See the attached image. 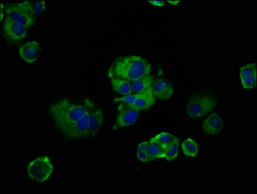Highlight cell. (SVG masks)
<instances>
[{
	"label": "cell",
	"mask_w": 257,
	"mask_h": 194,
	"mask_svg": "<svg viewBox=\"0 0 257 194\" xmlns=\"http://www.w3.org/2000/svg\"><path fill=\"white\" fill-rule=\"evenodd\" d=\"M96 108L95 105L88 99L80 101L62 99L53 103L49 111L56 127L64 132Z\"/></svg>",
	"instance_id": "6da1fadb"
},
{
	"label": "cell",
	"mask_w": 257,
	"mask_h": 194,
	"mask_svg": "<svg viewBox=\"0 0 257 194\" xmlns=\"http://www.w3.org/2000/svg\"><path fill=\"white\" fill-rule=\"evenodd\" d=\"M108 71L109 78L118 77L133 82L150 74L152 66L141 56H127L117 58Z\"/></svg>",
	"instance_id": "7a4b0ae2"
},
{
	"label": "cell",
	"mask_w": 257,
	"mask_h": 194,
	"mask_svg": "<svg viewBox=\"0 0 257 194\" xmlns=\"http://www.w3.org/2000/svg\"><path fill=\"white\" fill-rule=\"evenodd\" d=\"M104 123V115L101 108H96L88 112L72 127L62 132L71 139L86 138L94 136Z\"/></svg>",
	"instance_id": "3957f363"
},
{
	"label": "cell",
	"mask_w": 257,
	"mask_h": 194,
	"mask_svg": "<svg viewBox=\"0 0 257 194\" xmlns=\"http://www.w3.org/2000/svg\"><path fill=\"white\" fill-rule=\"evenodd\" d=\"M8 17L29 30L35 23V16L31 10L30 1L12 4L5 7Z\"/></svg>",
	"instance_id": "277c9868"
},
{
	"label": "cell",
	"mask_w": 257,
	"mask_h": 194,
	"mask_svg": "<svg viewBox=\"0 0 257 194\" xmlns=\"http://www.w3.org/2000/svg\"><path fill=\"white\" fill-rule=\"evenodd\" d=\"M215 97L204 92H197L191 97L187 105L186 111L189 116L200 118L211 112L216 107Z\"/></svg>",
	"instance_id": "5b68a950"
},
{
	"label": "cell",
	"mask_w": 257,
	"mask_h": 194,
	"mask_svg": "<svg viewBox=\"0 0 257 194\" xmlns=\"http://www.w3.org/2000/svg\"><path fill=\"white\" fill-rule=\"evenodd\" d=\"M29 177L33 181L46 182L53 174L54 167L48 157L43 156L37 158L28 164Z\"/></svg>",
	"instance_id": "8992f818"
},
{
	"label": "cell",
	"mask_w": 257,
	"mask_h": 194,
	"mask_svg": "<svg viewBox=\"0 0 257 194\" xmlns=\"http://www.w3.org/2000/svg\"><path fill=\"white\" fill-rule=\"evenodd\" d=\"M140 111L141 110L132 105L121 103L117 109L116 123L113 126V130L134 125L139 118Z\"/></svg>",
	"instance_id": "52a82bcc"
},
{
	"label": "cell",
	"mask_w": 257,
	"mask_h": 194,
	"mask_svg": "<svg viewBox=\"0 0 257 194\" xmlns=\"http://www.w3.org/2000/svg\"><path fill=\"white\" fill-rule=\"evenodd\" d=\"M28 29L7 17L2 27L4 37L9 41L19 42L28 35Z\"/></svg>",
	"instance_id": "ba28073f"
},
{
	"label": "cell",
	"mask_w": 257,
	"mask_h": 194,
	"mask_svg": "<svg viewBox=\"0 0 257 194\" xmlns=\"http://www.w3.org/2000/svg\"><path fill=\"white\" fill-rule=\"evenodd\" d=\"M41 47L39 43L29 41L25 43L19 49V55L22 60L28 64L36 62L39 57Z\"/></svg>",
	"instance_id": "9c48e42d"
},
{
	"label": "cell",
	"mask_w": 257,
	"mask_h": 194,
	"mask_svg": "<svg viewBox=\"0 0 257 194\" xmlns=\"http://www.w3.org/2000/svg\"><path fill=\"white\" fill-rule=\"evenodd\" d=\"M241 83L244 89H251L256 87V65L248 64L240 69Z\"/></svg>",
	"instance_id": "30bf717a"
},
{
	"label": "cell",
	"mask_w": 257,
	"mask_h": 194,
	"mask_svg": "<svg viewBox=\"0 0 257 194\" xmlns=\"http://www.w3.org/2000/svg\"><path fill=\"white\" fill-rule=\"evenodd\" d=\"M224 128V122L221 117L216 113H213L204 121L202 125V129L205 134L215 135Z\"/></svg>",
	"instance_id": "8fae6325"
},
{
	"label": "cell",
	"mask_w": 257,
	"mask_h": 194,
	"mask_svg": "<svg viewBox=\"0 0 257 194\" xmlns=\"http://www.w3.org/2000/svg\"><path fill=\"white\" fill-rule=\"evenodd\" d=\"M151 88L153 96L161 100H168L173 92L172 85L163 78H160L155 81Z\"/></svg>",
	"instance_id": "7c38bea8"
},
{
	"label": "cell",
	"mask_w": 257,
	"mask_h": 194,
	"mask_svg": "<svg viewBox=\"0 0 257 194\" xmlns=\"http://www.w3.org/2000/svg\"><path fill=\"white\" fill-rule=\"evenodd\" d=\"M155 102L156 99L153 96L152 88L150 87L145 91L140 92L138 99L132 106L139 110H148L153 107Z\"/></svg>",
	"instance_id": "4fadbf2b"
},
{
	"label": "cell",
	"mask_w": 257,
	"mask_h": 194,
	"mask_svg": "<svg viewBox=\"0 0 257 194\" xmlns=\"http://www.w3.org/2000/svg\"><path fill=\"white\" fill-rule=\"evenodd\" d=\"M112 89L114 91L125 96L133 94L130 81L118 77H110Z\"/></svg>",
	"instance_id": "5bb4252c"
},
{
	"label": "cell",
	"mask_w": 257,
	"mask_h": 194,
	"mask_svg": "<svg viewBox=\"0 0 257 194\" xmlns=\"http://www.w3.org/2000/svg\"><path fill=\"white\" fill-rule=\"evenodd\" d=\"M153 84L152 76L150 74L143 76L138 80L131 82L132 92L134 93H139L152 87Z\"/></svg>",
	"instance_id": "9a60e30c"
},
{
	"label": "cell",
	"mask_w": 257,
	"mask_h": 194,
	"mask_svg": "<svg viewBox=\"0 0 257 194\" xmlns=\"http://www.w3.org/2000/svg\"><path fill=\"white\" fill-rule=\"evenodd\" d=\"M177 139V137L174 136V135L169 134V133L163 132L153 137L150 141L161 144V145L167 149L172 145Z\"/></svg>",
	"instance_id": "2e32d148"
},
{
	"label": "cell",
	"mask_w": 257,
	"mask_h": 194,
	"mask_svg": "<svg viewBox=\"0 0 257 194\" xmlns=\"http://www.w3.org/2000/svg\"><path fill=\"white\" fill-rule=\"evenodd\" d=\"M165 150L166 148L161 144L150 141H149L147 148H146V152H147L148 156L150 157L152 161L159 159V158H162V155H163Z\"/></svg>",
	"instance_id": "e0dca14e"
},
{
	"label": "cell",
	"mask_w": 257,
	"mask_h": 194,
	"mask_svg": "<svg viewBox=\"0 0 257 194\" xmlns=\"http://www.w3.org/2000/svg\"><path fill=\"white\" fill-rule=\"evenodd\" d=\"M182 150L185 155L189 157H196L198 153V146L197 142L193 139L188 138L182 144Z\"/></svg>",
	"instance_id": "ac0fdd59"
},
{
	"label": "cell",
	"mask_w": 257,
	"mask_h": 194,
	"mask_svg": "<svg viewBox=\"0 0 257 194\" xmlns=\"http://www.w3.org/2000/svg\"><path fill=\"white\" fill-rule=\"evenodd\" d=\"M179 140L177 138L175 143L170 147L166 149L162 158H165L167 161H173L178 157L179 153Z\"/></svg>",
	"instance_id": "d6986e66"
},
{
	"label": "cell",
	"mask_w": 257,
	"mask_h": 194,
	"mask_svg": "<svg viewBox=\"0 0 257 194\" xmlns=\"http://www.w3.org/2000/svg\"><path fill=\"white\" fill-rule=\"evenodd\" d=\"M31 10L35 17L40 16L44 13L47 7V3L45 1H30Z\"/></svg>",
	"instance_id": "ffe728a7"
},
{
	"label": "cell",
	"mask_w": 257,
	"mask_h": 194,
	"mask_svg": "<svg viewBox=\"0 0 257 194\" xmlns=\"http://www.w3.org/2000/svg\"><path fill=\"white\" fill-rule=\"evenodd\" d=\"M148 143L149 141L143 142L139 144L138 150H137V158L142 162H146L152 161L146 152Z\"/></svg>",
	"instance_id": "44dd1931"
},
{
	"label": "cell",
	"mask_w": 257,
	"mask_h": 194,
	"mask_svg": "<svg viewBox=\"0 0 257 194\" xmlns=\"http://www.w3.org/2000/svg\"><path fill=\"white\" fill-rule=\"evenodd\" d=\"M148 3L152 4V5L155 6L162 7L164 6V1H148Z\"/></svg>",
	"instance_id": "7402d4cb"
},
{
	"label": "cell",
	"mask_w": 257,
	"mask_h": 194,
	"mask_svg": "<svg viewBox=\"0 0 257 194\" xmlns=\"http://www.w3.org/2000/svg\"><path fill=\"white\" fill-rule=\"evenodd\" d=\"M168 3L171 4V5L176 6L178 5L179 3H180V1H168Z\"/></svg>",
	"instance_id": "603a6c76"
}]
</instances>
